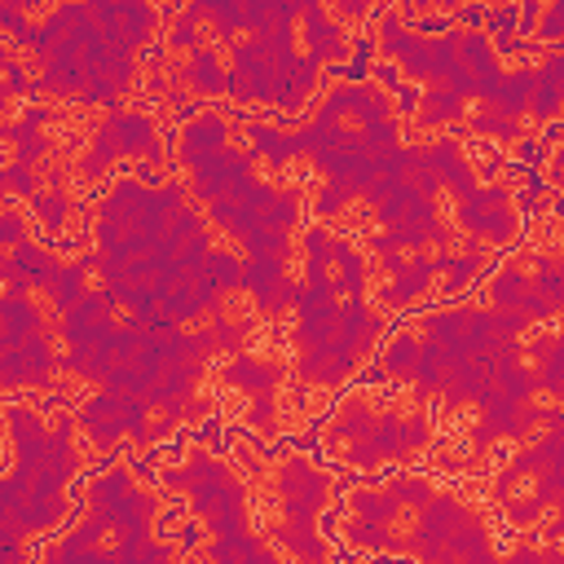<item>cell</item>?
<instances>
[{
  "label": "cell",
  "instance_id": "6da1fadb",
  "mask_svg": "<svg viewBox=\"0 0 564 564\" xmlns=\"http://www.w3.org/2000/svg\"><path fill=\"white\" fill-rule=\"evenodd\" d=\"M40 57V84L53 97H70L79 106H115L137 70V48L115 35L88 0H62L40 26H31L26 44Z\"/></svg>",
  "mask_w": 564,
  "mask_h": 564
},
{
  "label": "cell",
  "instance_id": "7a4b0ae2",
  "mask_svg": "<svg viewBox=\"0 0 564 564\" xmlns=\"http://www.w3.org/2000/svg\"><path fill=\"white\" fill-rule=\"evenodd\" d=\"M295 352L304 383H344L375 348L383 322L366 308V295H335L330 278L308 269L295 291Z\"/></svg>",
  "mask_w": 564,
  "mask_h": 564
},
{
  "label": "cell",
  "instance_id": "3957f363",
  "mask_svg": "<svg viewBox=\"0 0 564 564\" xmlns=\"http://www.w3.org/2000/svg\"><path fill=\"white\" fill-rule=\"evenodd\" d=\"M9 436L18 449L13 476H4V502L9 524L26 533H44L66 516V485L75 476V449H70V419H57V427H44L35 410H9Z\"/></svg>",
  "mask_w": 564,
  "mask_h": 564
},
{
  "label": "cell",
  "instance_id": "277c9868",
  "mask_svg": "<svg viewBox=\"0 0 564 564\" xmlns=\"http://www.w3.org/2000/svg\"><path fill=\"white\" fill-rule=\"evenodd\" d=\"M300 26H273L251 40H234V62L225 70V93L234 101H260L273 110H300L317 88L322 66L295 48Z\"/></svg>",
  "mask_w": 564,
  "mask_h": 564
},
{
  "label": "cell",
  "instance_id": "5b68a950",
  "mask_svg": "<svg viewBox=\"0 0 564 564\" xmlns=\"http://www.w3.org/2000/svg\"><path fill=\"white\" fill-rule=\"evenodd\" d=\"M414 511L419 516H414L410 542H401V551H410L419 560H489L494 555L480 516L467 502H458L454 494L432 489L427 502H419Z\"/></svg>",
  "mask_w": 564,
  "mask_h": 564
},
{
  "label": "cell",
  "instance_id": "8992f818",
  "mask_svg": "<svg viewBox=\"0 0 564 564\" xmlns=\"http://www.w3.org/2000/svg\"><path fill=\"white\" fill-rule=\"evenodd\" d=\"M335 441L344 463L352 467H379L392 458H410L414 449L427 445V423L423 419H397L379 414L366 401H352L335 414Z\"/></svg>",
  "mask_w": 564,
  "mask_h": 564
},
{
  "label": "cell",
  "instance_id": "52a82bcc",
  "mask_svg": "<svg viewBox=\"0 0 564 564\" xmlns=\"http://www.w3.org/2000/svg\"><path fill=\"white\" fill-rule=\"evenodd\" d=\"M163 485L189 494V507L207 520V529L216 538L247 529V489L238 485V476L216 454H189V463L172 467L163 476Z\"/></svg>",
  "mask_w": 564,
  "mask_h": 564
},
{
  "label": "cell",
  "instance_id": "ba28073f",
  "mask_svg": "<svg viewBox=\"0 0 564 564\" xmlns=\"http://www.w3.org/2000/svg\"><path fill=\"white\" fill-rule=\"evenodd\" d=\"M326 494H330V480L308 458L295 454V458L282 463V471H278V502H282L278 542L291 555H304V560L326 555V546L317 538V511L326 507Z\"/></svg>",
  "mask_w": 564,
  "mask_h": 564
},
{
  "label": "cell",
  "instance_id": "9c48e42d",
  "mask_svg": "<svg viewBox=\"0 0 564 564\" xmlns=\"http://www.w3.org/2000/svg\"><path fill=\"white\" fill-rule=\"evenodd\" d=\"M79 423H84V432H88L101 449H110L123 432H132L137 441H154V436L172 432V423L159 419L145 401H137V397H128V392H115V388H101L97 397H88L84 410H79Z\"/></svg>",
  "mask_w": 564,
  "mask_h": 564
},
{
  "label": "cell",
  "instance_id": "30bf717a",
  "mask_svg": "<svg viewBox=\"0 0 564 564\" xmlns=\"http://www.w3.org/2000/svg\"><path fill=\"white\" fill-rule=\"evenodd\" d=\"M119 154H137L145 163H159L163 159V141L154 132V123L145 115H132V110H110L101 119V128L93 132V145L79 163V176H101Z\"/></svg>",
  "mask_w": 564,
  "mask_h": 564
},
{
  "label": "cell",
  "instance_id": "8fae6325",
  "mask_svg": "<svg viewBox=\"0 0 564 564\" xmlns=\"http://www.w3.org/2000/svg\"><path fill=\"white\" fill-rule=\"evenodd\" d=\"M458 225L480 238V242H511L516 238V207H511V194L502 185H476L471 194L458 198Z\"/></svg>",
  "mask_w": 564,
  "mask_h": 564
},
{
  "label": "cell",
  "instance_id": "7c38bea8",
  "mask_svg": "<svg viewBox=\"0 0 564 564\" xmlns=\"http://www.w3.org/2000/svg\"><path fill=\"white\" fill-rule=\"evenodd\" d=\"M225 383L229 388H242L251 397V427L269 432L273 427V397H278V383H282V366L273 361H260L251 352H229V366H225Z\"/></svg>",
  "mask_w": 564,
  "mask_h": 564
},
{
  "label": "cell",
  "instance_id": "4fadbf2b",
  "mask_svg": "<svg viewBox=\"0 0 564 564\" xmlns=\"http://www.w3.org/2000/svg\"><path fill=\"white\" fill-rule=\"evenodd\" d=\"M57 370V352L48 348V339L35 330L26 339L0 344V388L22 392V388H44Z\"/></svg>",
  "mask_w": 564,
  "mask_h": 564
},
{
  "label": "cell",
  "instance_id": "5bb4252c",
  "mask_svg": "<svg viewBox=\"0 0 564 564\" xmlns=\"http://www.w3.org/2000/svg\"><path fill=\"white\" fill-rule=\"evenodd\" d=\"M247 181H251V150H234V145H220L216 154H207L203 163L189 167V189H194L203 203L229 198V194H238Z\"/></svg>",
  "mask_w": 564,
  "mask_h": 564
},
{
  "label": "cell",
  "instance_id": "9a60e30c",
  "mask_svg": "<svg viewBox=\"0 0 564 564\" xmlns=\"http://www.w3.org/2000/svg\"><path fill=\"white\" fill-rule=\"evenodd\" d=\"M238 286H247L264 313L291 308L295 304V291H300V282L286 278V260H264V256H251L238 269Z\"/></svg>",
  "mask_w": 564,
  "mask_h": 564
},
{
  "label": "cell",
  "instance_id": "2e32d148",
  "mask_svg": "<svg viewBox=\"0 0 564 564\" xmlns=\"http://www.w3.org/2000/svg\"><path fill=\"white\" fill-rule=\"evenodd\" d=\"M300 31H304V53H308L317 66L339 62V57L348 53L344 31L326 18V9H322L317 0H300Z\"/></svg>",
  "mask_w": 564,
  "mask_h": 564
},
{
  "label": "cell",
  "instance_id": "e0dca14e",
  "mask_svg": "<svg viewBox=\"0 0 564 564\" xmlns=\"http://www.w3.org/2000/svg\"><path fill=\"white\" fill-rule=\"evenodd\" d=\"M220 145H229V119L216 115V110H198V115L185 119V128H181L176 159H181L185 167H194V163H203L207 154H216Z\"/></svg>",
  "mask_w": 564,
  "mask_h": 564
},
{
  "label": "cell",
  "instance_id": "ac0fdd59",
  "mask_svg": "<svg viewBox=\"0 0 564 564\" xmlns=\"http://www.w3.org/2000/svg\"><path fill=\"white\" fill-rule=\"evenodd\" d=\"M9 269H13V273H9V291H22V295H26V286H44V291H48L62 264H57L44 247H35V242L22 238V242L9 247Z\"/></svg>",
  "mask_w": 564,
  "mask_h": 564
},
{
  "label": "cell",
  "instance_id": "d6986e66",
  "mask_svg": "<svg viewBox=\"0 0 564 564\" xmlns=\"http://www.w3.org/2000/svg\"><path fill=\"white\" fill-rule=\"evenodd\" d=\"M449 256L454 251H432V256H414V260H405V269L401 273H392V282L379 291V300L383 304H405V300H414V295H423L427 291V282L449 264Z\"/></svg>",
  "mask_w": 564,
  "mask_h": 564
},
{
  "label": "cell",
  "instance_id": "ffe728a7",
  "mask_svg": "<svg viewBox=\"0 0 564 564\" xmlns=\"http://www.w3.org/2000/svg\"><path fill=\"white\" fill-rule=\"evenodd\" d=\"M560 84H564V57L551 48V57L533 70V84H529V115L555 119V110H560Z\"/></svg>",
  "mask_w": 564,
  "mask_h": 564
},
{
  "label": "cell",
  "instance_id": "44dd1931",
  "mask_svg": "<svg viewBox=\"0 0 564 564\" xmlns=\"http://www.w3.org/2000/svg\"><path fill=\"white\" fill-rule=\"evenodd\" d=\"M181 79H185L198 97H220V93H225V66H220V57H216L207 44H198V48L189 53V62L181 66Z\"/></svg>",
  "mask_w": 564,
  "mask_h": 564
},
{
  "label": "cell",
  "instance_id": "7402d4cb",
  "mask_svg": "<svg viewBox=\"0 0 564 564\" xmlns=\"http://www.w3.org/2000/svg\"><path fill=\"white\" fill-rule=\"evenodd\" d=\"M463 110H467V97H463L458 88H445V84H427V93H423L419 106H414V115H419L423 128L454 123V119H463Z\"/></svg>",
  "mask_w": 564,
  "mask_h": 564
},
{
  "label": "cell",
  "instance_id": "603a6c76",
  "mask_svg": "<svg viewBox=\"0 0 564 564\" xmlns=\"http://www.w3.org/2000/svg\"><path fill=\"white\" fill-rule=\"evenodd\" d=\"M40 330V313L26 304L22 291H9L0 295V344H13V339H26Z\"/></svg>",
  "mask_w": 564,
  "mask_h": 564
},
{
  "label": "cell",
  "instance_id": "cb8c5ba5",
  "mask_svg": "<svg viewBox=\"0 0 564 564\" xmlns=\"http://www.w3.org/2000/svg\"><path fill=\"white\" fill-rule=\"evenodd\" d=\"M348 507H352V516L375 520V524H392L401 516V502H397V494L388 485H379V489H352L348 494Z\"/></svg>",
  "mask_w": 564,
  "mask_h": 564
},
{
  "label": "cell",
  "instance_id": "d4e9b609",
  "mask_svg": "<svg viewBox=\"0 0 564 564\" xmlns=\"http://www.w3.org/2000/svg\"><path fill=\"white\" fill-rule=\"evenodd\" d=\"M212 560H220V564H229V560L269 564V560H273V551H269L251 529H242V533H229V538H212Z\"/></svg>",
  "mask_w": 564,
  "mask_h": 564
},
{
  "label": "cell",
  "instance_id": "484cf974",
  "mask_svg": "<svg viewBox=\"0 0 564 564\" xmlns=\"http://www.w3.org/2000/svg\"><path fill=\"white\" fill-rule=\"evenodd\" d=\"M88 269H93V251H84L79 260H70V264H62V269H57L53 286H48V295H53L57 313H66V308L84 295V278H88Z\"/></svg>",
  "mask_w": 564,
  "mask_h": 564
},
{
  "label": "cell",
  "instance_id": "4316f807",
  "mask_svg": "<svg viewBox=\"0 0 564 564\" xmlns=\"http://www.w3.org/2000/svg\"><path fill=\"white\" fill-rule=\"evenodd\" d=\"M31 212L57 234L62 225H66V212H70V203H66V194H62V185H53V189H35L31 194Z\"/></svg>",
  "mask_w": 564,
  "mask_h": 564
},
{
  "label": "cell",
  "instance_id": "83f0119b",
  "mask_svg": "<svg viewBox=\"0 0 564 564\" xmlns=\"http://www.w3.org/2000/svg\"><path fill=\"white\" fill-rule=\"evenodd\" d=\"M471 128H476L480 137L516 141V132H520V119H516V115H502V110H494V106H485L480 115H471Z\"/></svg>",
  "mask_w": 564,
  "mask_h": 564
},
{
  "label": "cell",
  "instance_id": "f1b7e54d",
  "mask_svg": "<svg viewBox=\"0 0 564 564\" xmlns=\"http://www.w3.org/2000/svg\"><path fill=\"white\" fill-rule=\"evenodd\" d=\"M0 194H22V198H31V194H35L31 167L18 163V159H13V167H0Z\"/></svg>",
  "mask_w": 564,
  "mask_h": 564
},
{
  "label": "cell",
  "instance_id": "f546056e",
  "mask_svg": "<svg viewBox=\"0 0 564 564\" xmlns=\"http://www.w3.org/2000/svg\"><path fill=\"white\" fill-rule=\"evenodd\" d=\"M560 26H564V0H546V13H538L533 35L555 48V44H560Z\"/></svg>",
  "mask_w": 564,
  "mask_h": 564
},
{
  "label": "cell",
  "instance_id": "4dcf8cb0",
  "mask_svg": "<svg viewBox=\"0 0 564 564\" xmlns=\"http://www.w3.org/2000/svg\"><path fill=\"white\" fill-rule=\"evenodd\" d=\"M370 57H375V35H361V40H357V53H352V62H348V66H339V75H344L348 84H357V79L370 70Z\"/></svg>",
  "mask_w": 564,
  "mask_h": 564
},
{
  "label": "cell",
  "instance_id": "1f68e13d",
  "mask_svg": "<svg viewBox=\"0 0 564 564\" xmlns=\"http://www.w3.org/2000/svg\"><path fill=\"white\" fill-rule=\"evenodd\" d=\"M0 31H13V40H18V44H26V35H31V22L22 18V9H13L9 0H0Z\"/></svg>",
  "mask_w": 564,
  "mask_h": 564
},
{
  "label": "cell",
  "instance_id": "d6a6232c",
  "mask_svg": "<svg viewBox=\"0 0 564 564\" xmlns=\"http://www.w3.org/2000/svg\"><path fill=\"white\" fill-rule=\"evenodd\" d=\"M26 238V220L18 212H0V247H13Z\"/></svg>",
  "mask_w": 564,
  "mask_h": 564
},
{
  "label": "cell",
  "instance_id": "836d02e7",
  "mask_svg": "<svg viewBox=\"0 0 564 564\" xmlns=\"http://www.w3.org/2000/svg\"><path fill=\"white\" fill-rule=\"evenodd\" d=\"M375 75H379V84H383L388 93H397V88H401V75H397V66H392V62H379V66H375Z\"/></svg>",
  "mask_w": 564,
  "mask_h": 564
},
{
  "label": "cell",
  "instance_id": "e575fe53",
  "mask_svg": "<svg viewBox=\"0 0 564 564\" xmlns=\"http://www.w3.org/2000/svg\"><path fill=\"white\" fill-rule=\"evenodd\" d=\"M335 4H339V9L348 13V18H361V13H366V9L375 4V0H335Z\"/></svg>",
  "mask_w": 564,
  "mask_h": 564
},
{
  "label": "cell",
  "instance_id": "d590c367",
  "mask_svg": "<svg viewBox=\"0 0 564 564\" xmlns=\"http://www.w3.org/2000/svg\"><path fill=\"white\" fill-rule=\"evenodd\" d=\"M9 4H13V9H22V13H26V9H35V4H40V0H9Z\"/></svg>",
  "mask_w": 564,
  "mask_h": 564
},
{
  "label": "cell",
  "instance_id": "8d00e7d4",
  "mask_svg": "<svg viewBox=\"0 0 564 564\" xmlns=\"http://www.w3.org/2000/svg\"><path fill=\"white\" fill-rule=\"evenodd\" d=\"M4 101H9V88H4V84H0V106H4Z\"/></svg>",
  "mask_w": 564,
  "mask_h": 564
}]
</instances>
